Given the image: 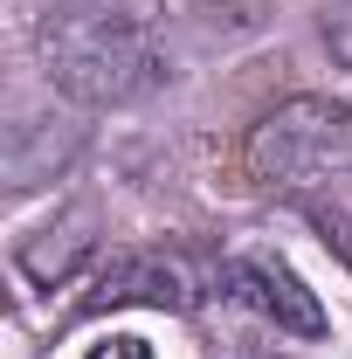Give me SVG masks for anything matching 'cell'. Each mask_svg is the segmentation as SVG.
<instances>
[{"label":"cell","instance_id":"cell-1","mask_svg":"<svg viewBox=\"0 0 352 359\" xmlns=\"http://www.w3.org/2000/svg\"><path fill=\"white\" fill-rule=\"evenodd\" d=\"M42 69L69 104L104 111V104H138L166 83V48L125 7L62 0L42 21Z\"/></svg>","mask_w":352,"mask_h":359},{"label":"cell","instance_id":"cell-2","mask_svg":"<svg viewBox=\"0 0 352 359\" xmlns=\"http://www.w3.org/2000/svg\"><path fill=\"white\" fill-rule=\"evenodd\" d=\"M249 180H263L276 194H311L352 173V111L339 97H290L276 104L242 145Z\"/></svg>","mask_w":352,"mask_h":359},{"label":"cell","instance_id":"cell-3","mask_svg":"<svg viewBox=\"0 0 352 359\" xmlns=\"http://www.w3.org/2000/svg\"><path fill=\"white\" fill-rule=\"evenodd\" d=\"M208 290H221V269H201L180 249H118L111 263H97L90 297L76 304V318L111 311V304H152V311H201Z\"/></svg>","mask_w":352,"mask_h":359},{"label":"cell","instance_id":"cell-4","mask_svg":"<svg viewBox=\"0 0 352 359\" xmlns=\"http://www.w3.org/2000/svg\"><path fill=\"white\" fill-rule=\"evenodd\" d=\"M221 290H228L235 304H249L263 325L290 332V339H318V332H325L318 290H304V276L283 263V256H228V263H221Z\"/></svg>","mask_w":352,"mask_h":359},{"label":"cell","instance_id":"cell-5","mask_svg":"<svg viewBox=\"0 0 352 359\" xmlns=\"http://www.w3.org/2000/svg\"><path fill=\"white\" fill-rule=\"evenodd\" d=\"M76 152H83V125H76V118L21 111V118L7 125V152H0V166H7V187H14V194H28V187L55 180Z\"/></svg>","mask_w":352,"mask_h":359},{"label":"cell","instance_id":"cell-6","mask_svg":"<svg viewBox=\"0 0 352 359\" xmlns=\"http://www.w3.org/2000/svg\"><path fill=\"white\" fill-rule=\"evenodd\" d=\"M90 256H97V215H90V208H76V215H62V222L35 228V235L14 249L21 276H28V283H42V290L69 283V276H76Z\"/></svg>","mask_w":352,"mask_h":359},{"label":"cell","instance_id":"cell-7","mask_svg":"<svg viewBox=\"0 0 352 359\" xmlns=\"http://www.w3.org/2000/svg\"><path fill=\"white\" fill-rule=\"evenodd\" d=\"M297 208L311 215V228L346 256V269H352V173H339L332 187H311V194H297Z\"/></svg>","mask_w":352,"mask_h":359},{"label":"cell","instance_id":"cell-8","mask_svg":"<svg viewBox=\"0 0 352 359\" xmlns=\"http://www.w3.org/2000/svg\"><path fill=\"white\" fill-rule=\"evenodd\" d=\"M90 359H152V346L132 339V332H111L104 346H90Z\"/></svg>","mask_w":352,"mask_h":359}]
</instances>
